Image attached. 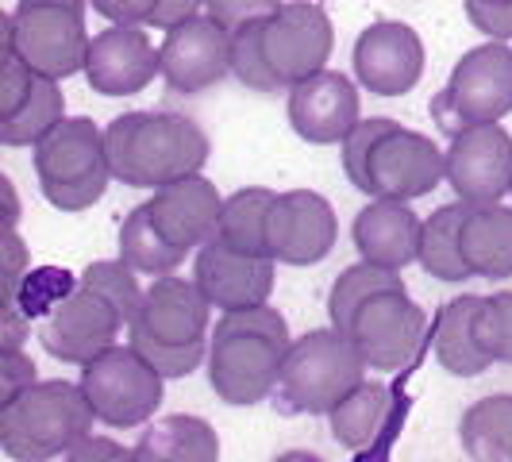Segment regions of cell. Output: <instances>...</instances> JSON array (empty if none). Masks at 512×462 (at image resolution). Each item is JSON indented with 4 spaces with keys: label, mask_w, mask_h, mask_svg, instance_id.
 Listing matches in <instances>:
<instances>
[{
    "label": "cell",
    "mask_w": 512,
    "mask_h": 462,
    "mask_svg": "<svg viewBox=\"0 0 512 462\" xmlns=\"http://www.w3.org/2000/svg\"><path fill=\"white\" fill-rule=\"evenodd\" d=\"M162 77L174 93H205L208 85L231 74V31L212 16H189L162 39Z\"/></svg>",
    "instance_id": "2e32d148"
},
{
    "label": "cell",
    "mask_w": 512,
    "mask_h": 462,
    "mask_svg": "<svg viewBox=\"0 0 512 462\" xmlns=\"http://www.w3.org/2000/svg\"><path fill=\"white\" fill-rule=\"evenodd\" d=\"M478 343L493 362H509L512 366V289L509 293H493L482 297L478 308Z\"/></svg>",
    "instance_id": "d590c367"
},
{
    "label": "cell",
    "mask_w": 512,
    "mask_h": 462,
    "mask_svg": "<svg viewBox=\"0 0 512 462\" xmlns=\"http://www.w3.org/2000/svg\"><path fill=\"white\" fill-rule=\"evenodd\" d=\"M39 189L58 212H85L104 197L112 170L104 162V131L89 116H66L35 143Z\"/></svg>",
    "instance_id": "5b68a950"
},
{
    "label": "cell",
    "mask_w": 512,
    "mask_h": 462,
    "mask_svg": "<svg viewBox=\"0 0 512 462\" xmlns=\"http://www.w3.org/2000/svg\"><path fill=\"white\" fill-rule=\"evenodd\" d=\"M355 77L374 97H405L424 77V43L401 20H374L355 39Z\"/></svg>",
    "instance_id": "e0dca14e"
},
{
    "label": "cell",
    "mask_w": 512,
    "mask_h": 462,
    "mask_svg": "<svg viewBox=\"0 0 512 462\" xmlns=\"http://www.w3.org/2000/svg\"><path fill=\"white\" fill-rule=\"evenodd\" d=\"M478 308H482V297H455L436 320L432 351H436L439 366L447 374H455V378H478L493 366V359L478 343V328H474L478 324Z\"/></svg>",
    "instance_id": "d4e9b609"
},
{
    "label": "cell",
    "mask_w": 512,
    "mask_h": 462,
    "mask_svg": "<svg viewBox=\"0 0 512 462\" xmlns=\"http://www.w3.org/2000/svg\"><path fill=\"white\" fill-rule=\"evenodd\" d=\"M466 20L486 39H512V0H466Z\"/></svg>",
    "instance_id": "7bdbcfd3"
},
{
    "label": "cell",
    "mask_w": 512,
    "mask_h": 462,
    "mask_svg": "<svg viewBox=\"0 0 512 462\" xmlns=\"http://www.w3.org/2000/svg\"><path fill=\"white\" fill-rule=\"evenodd\" d=\"M35 382H39V370L31 355H24V347H0V405L16 401Z\"/></svg>",
    "instance_id": "60d3db41"
},
{
    "label": "cell",
    "mask_w": 512,
    "mask_h": 462,
    "mask_svg": "<svg viewBox=\"0 0 512 462\" xmlns=\"http://www.w3.org/2000/svg\"><path fill=\"white\" fill-rule=\"evenodd\" d=\"M335 47L332 16L316 0H285L262 20V51L282 85H297L328 66Z\"/></svg>",
    "instance_id": "30bf717a"
},
{
    "label": "cell",
    "mask_w": 512,
    "mask_h": 462,
    "mask_svg": "<svg viewBox=\"0 0 512 462\" xmlns=\"http://www.w3.org/2000/svg\"><path fill=\"white\" fill-rule=\"evenodd\" d=\"M205 8V0H158V8H154L151 24L147 27H162V31H170L174 24L181 20H189V16H197Z\"/></svg>",
    "instance_id": "7dc6e473"
},
{
    "label": "cell",
    "mask_w": 512,
    "mask_h": 462,
    "mask_svg": "<svg viewBox=\"0 0 512 462\" xmlns=\"http://www.w3.org/2000/svg\"><path fill=\"white\" fill-rule=\"evenodd\" d=\"M459 443L466 459L512 462V393L482 397L462 412Z\"/></svg>",
    "instance_id": "83f0119b"
},
{
    "label": "cell",
    "mask_w": 512,
    "mask_h": 462,
    "mask_svg": "<svg viewBox=\"0 0 512 462\" xmlns=\"http://www.w3.org/2000/svg\"><path fill=\"white\" fill-rule=\"evenodd\" d=\"M339 220L332 201L312 189L278 193L266 216V251L282 266H316L332 255Z\"/></svg>",
    "instance_id": "7c38bea8"
},
{
    "label": "cell",
    "mask_w": 512,
    "mask_h": 462,
    "mask_svg": "<svg viewBox=\"0 0 512 462\" xmlns=\"http://www.w3.org/2000/svg\"><path fill=\"white\" fill-rule=\"evenodd\" d=\"M512 112V47L489 39L466 51L451 70L447 89L432 101V120L443 135H459L478 124H501Z\"/></svg>",
    "instance_id": "52a82bcc"
},
{
    "label": "cell",
    "mask_w": 512,
    "mask_h": 462,
    "mask_svg": "<svg viewBox=\"0 0 512 462\" xmlns=\"http://www.w3.org/2000/svg\"><path fill=\"white\" fill-rule=\"evenodd\" d=\"M439 181H447V151H439L436 139L397 124L370 154L362 193L416 201V197H428Z\"/></svg>",
    "instance_id": "4fadbf2b"
},
{
    "label": "cell",
    "mask_w": 512,
    "mask_h": 462,
    "mask_svg": "<svg viewBox=\"0 0 512 462\" xmlns=\"http://www.w3.org/2000/svg\"><path fill=\"white\" fill-rule=\"evenodd\" d=\"M285 0H205V12L228 31H239L243 24H255V20H266L282 8Z\"/></svg>",
    "instance_id": "ab89813d"
},
{
    "label": "cell",
    "mask_w": 512,
    "mask_h": 462,
    "mask_svg": "<svg viewBox=\"0 0 512 462\" xmlns=\"http://www.w3.org/2000/svg\"><path fill=\"white\" fill-rule=\"evenodd\" d=\"M366 370L370 366L343 328H316L289 343L270 401L282 416H328L366 382Z\"/></svg>",
    "instance_id": "3957f363"
},
{
    "label": "cell",
    "mask_w": 512,
    "mask_h": 462,
    "mask_svg": "<svg viewBox=\"0 0 512 462\" xmlns=\"http://www.w3.org/2000/svg\"><path fill=\"white\" fill-rule=\"evenodd\" d=\"M131 324L147 328L162 343H201L212 328V301L197 282L162 274L147 289L143 308Z\"/></svg>",
    "instance_id": "44dd1931"
},
{
    "label": "cell",
    "mask_w": 512,
    "mask_h": 462,
    "mask_svg": "<svg viewBox=\"0 0 512 462\" xmlns=\"http://www.w3.org/2000/svg\"><path fill=\"white\" fill-rule=\"evenodd\" d=\"M120 328H128L124 316L89 285H77L62 305H54L43 320H35L39 347L51 359L74 362V366H85L97 355H104L108 347H116Z\"/></svg>",
    "instance_id": "8fae6325"
},
{
    "label": "cell",
    "mask_w": 512,
    "mask_h": 462,
    "mask_svg": "<svg viewBox=\"0 0 512 462\" xmlns=\"http://www.w3.org/2000/svg\"><path fill=\"white\" fill-rule=\"evenodd\" d=\"M97 412L81 382H35L16 401L0 405V451L16 462L66 459L85 432H93Z\"/></svg>",
    "instance_id": "277c9868"
},
{
    "label": "cell",
    "mask_w": 512,
    "mask_h": 462,
    "mask_svg": "<svg viewBox=\"0 0 512 462\" xmlns=\"http://www.w3.org/2000/svg\"><path fill=\"white\" fill-rule=\"evenodd\" d=\"M420 231H424V220L412 212L409 201L370 197V205L355 216L351 235L362 258L389 270H405L420 258Z\"/></svg>",
    "instance_id": "7402d4cb"
},
{
    "label": "cell",
    "mask_w": 512,
    "mask_h": 462,
    "mask_svg": "<svg viewBox=\"0 0 512 462\" xmlns=\"http://www.w3.org/2000/svg\"><path fill=\"white\" fill-rule=\"evenodd\" d=\"M66 120V97H62V81L43 77L35 81L31 97L20 104V112L0 120V143L4 147H35L54 124Z\"/></svg>",
    "instance_id": "4dcf8cb0"
},
{
    "label": "cell",
    "mask_w": 512,
    "mask_h": 462,
    "mask_svg": "<svg viewBox=\"0 0 512 462\" xmlns=\"http://www.w3.org/2000/svg\"><path fill=\"white\" fill-rule=\"evenodd\" d=\"M389 416H393V393H389V385L362 382L359 389H351L328 412V424H332V436L339 439V447L366 451V447H374L385 436Z\"/></svg>",
    "instance_id": "484cf974"
},
{
    "label": "cell",
    "mask_w": 512,
    "mask_h": 462,
    "mask_svg": "<svg viewBox=\"0 0 512 462\" xmlns=\"http://www.w3.org/2000/svg\"><path fill=\"white\" fill-rule=\"evenodd\" d=\"M147 208H151V220L158 224V231L174 247L197 251L208 239H216L224 197L216 193V185L205 174H189V178H178L170 185H158Z\"/></svg>",
    "instance_id": "ffe728a7"
},
{
    "label": "cell",
    "mask_w": 512,
    "mask_h": 462,
    "mask_svg": "<svg viewBox=\"0 0 512 462\" xmlns=\"http://www.w3.org/2000/svg\"><path fill=\"white\" fill-rule=\"evenodd\" d=\"M462 258L474 270V278H512V205H466Z\"/></svg>",
    "instance_id": "603a6c76"
},
{
    "label": "cell",
    "mask_w": 512,
    "mask_h": 462,
    "mask_svg": "<svg viewBox=\"0 0 512 462\" xmlns=\"http://www.w3.org/2000/svg\"><path fill=\"white\" fill-rule=\"evenodd\" d=\"M274 258L270 255H247L235 251L224 239H208L197 247L193 262V282L205 289L212 308L231 312V308L262 305L274 293Z\"/></svg>",
    "instance_id": "d6986e66"
},
{
    "label": "cell",
    "mask_w": 512,
    "mask_h": 462,
    "mask_svg": "<svg viewBox=\"0 0 512 462\" xmlns=\"http://www.w3.org/2000/svg\"><path fill=\"white\" fill-rule=\"evenodd\" d=\"M81 389L97 420L108 428H139L154 420L166 397V378L135 347H108L104 355L81 366Z\"/></svg>",
    "instance_id": "ba28073f"
},
{
    "label": "cell",
    "mask_w": 512,
    "mask_h": 462,
    "mask_svg": "<svg viewBox=\"0 0 512 462\" xmlns=\"http://www.w3.org/2000/svg\"><path fill=\"white\" fill-rule=\"evenodd\" d=\"M293 335L278 308L247 305L220 312L208 335V385L224 405H258L274 397Z\"/></svg>",
    "instance_id": "6da1fadb"
},
{
    "label": "cell",
    "mask_w": 512,
    "mask_h": 462,
    "mask_svg": "<svg viewBox=\"0 0 512 462\" xmlns=\"http://www.w3.org/2000/svg\"><path fill=\"white\" fill-rule=\"evenodd\" d=\"M393 128H397V124H393V120H382V116L359 120L355 131L339 143V147H343V174H347V181H351L359 193L366 189V162H370V154H374V147H378Z\"/></svg>",
    "instance_id": "74e56055"
},
{
    "label": "cell",
    "mask_w": 512,
    "mask_h": 462,
    "mask_svg": "<svg viewBox=\"0 0 512 462\" xmlns=\"http://www.w3.org/2000/svg\"><path fill=\"white\" fill-rule=\"evenodd\" d=\"M35 81H39V74L8 43H0V120L20 112V104L31 97Z\"/></svg>",
    "instance_id": "f35d334b"
},
{
    "label": "cell",
    "mask_w": 512,
    "mask_h": 462,
    "mask_svg": "<svg viewBox=\"0 0 512 462\" xmlns=\"http://www.w3.org/2000/svg\"><path fill=\"white\" fill-rule=\"evenodd\" d=\"M447 181L466 205H489L512 193V135L501 124H478L451 135Z\"/></svg>",
    "instance_id": "5bb4252c"
},
{
    "label": "cell",
    "mask_w": 512,
    "mask_h": 462,
    "mask_svg": "<svg viewBox=\"0 0 512 462\" xmlns=\"http://www.w3.org/2000/svg\"><path fill=\"white\" fill-rule=\"evenodd\" d=\"M212 154L205 128L181 112H124L104 128V162L131 189L201 174Z\"/></svg>",
    "instance_id": "7a4b0ae2"
},
{
    "label": "cell",
    "mask_w": 512,
    "mask_h": 462,
    "mask_svg": "<svg viewBox=\"0 0 512 462\" xmlns=\"http://www.w3.org/2000/svg\"><path fill=\"white\" fill-rule=\"evenodd\" d=\"M4 255H0V274H4V301L20 297V285L31 274V251L20 239V228H4Z\"/></svg>",
    "instance_id": "b9f144b4"
},
{
    "label": "cell",
    "mask_w": 512,
    "mask_h": 462,
    "mask_svg": "<svg viewBox=\"0 0 512 462\" xmlns=\"http://www.w3.org/2000/svg\"><path fill=\"white\" fill-rule=\"evenodd\" d=\"M189 251L174 247L158 224L151 220V208L139 205L131 208L120 224V258L128 262L131 270L147 274V278H162V274H174Z\"/></svg>",
    "instance_id": "f1b7e54d"
},
{
    "label": "cell",
    "mask_w": 512,
    "mask_h": 462,
    "mask_svg": "<svg viewBox=\"0 0 512 462\" xmlns=\"http://www.w3.org/2000/svg\"><path fill=\"white\" fill-rule=\"evenodd\" d=\"M4 212H8L4 228H16V224H20V197H16V185H12V178H4Z\"/></svg>",
    "instance_id": "c3c4849f"
},
{
    "label": "cell",
    "mask_w": 512,
    "mask_h": 462,
    "mask_svg": "<svg viewBox=\"0 0 512 462\" xmlns=\"http://www.w3.org/2000/svg\"><path fill=\"white\" fill-rule=\"evenodd\" d=\"M128 343L143 355V359L151 362L154 370L170 382V378H185V374H193L201 362H208V343H162V339H154L147 328H139V324H128Z\"/></svg>",
    "instance_id": "836d02e7"
},
{
    "label": "cell",
    "mask_w": 512,
    "mask_h": 462,
    "mask_svg": "<svg viewBox=\"0 0 512 462\" xmlns=\"http://www.w3.org/2000/svg\"><path fill=\"white\" fill-rule=\"evenodd\" d=\"M347 335L355 339L359 355L366 359L370 370H382V374H397L405 370L424 335H428V316L424 308L409 297V289H385V293H374L366 305L355 312Z\"/></svg>",
    "instance_id": "9c48e42d"
},
{
    "label": "cell",
    "mask_w": 512,
    "mask_h": 462,
    "mask_svg": "<svg viewBox=\"0 0 512 462\" xmlns=\"http://www.w3.org/2000/svg\"><path fill=\"white\" fill-rule=\"evenodd\" d=\"M31 316L20 301H4L0 308V347H24V339L31 335Z\"/></svg>",
    "instance_id": "bcb514c9"
},
{
    "label": "cell",
    "mask_w": 512,
    "mask_h": 462,
    "mask_svg": "<svg viewBox=\"0 0 512 462\" xmlns=\"http://www.w3.org/2000/svg\"><path fill=\"white\" fill-rule=\"evenodd\" d=\"M81 285H89L93 293H101L108 305L124 316V324H131L143 308V297L147 289L139 285V270H131L124 258H101V262H89L81 270Z\"/></svg>",
    "instance_id": "d6a6232c"
},
{
    "label": "cell",
    "mask_w": 512,
    "mask_h": 462,
    "mask_svg": "<svg viewBox=\"0 0 512 462\" xmlns=\"http://www.w3.org/2000/svg\"><path fill=\"white\" fill-rule=\"evenodd\" d=\"M220 459V436L216 428L189 416V412H174L162 416L143 428V436L131 447V462H216Z\"/></svg>",
    "instance_id": "cb8c5ba5"
},
{
    "label": "cell",
    "mask_w": 512,
    "mask_h": 462,
    "mask_svg": "<svg viewBox=\"0 0 512 462\" xmlns=\"http://www.w3.org/2000/svg\"><path fill=\"white\" fill-rule=\"evenodd\" d=\"M131 462V451L128 447H120L116 439L108 436H93V432H85V436L77 439L74 447L66 451V462Z\"/></svg>",
    "instance_id": "f6af8a7d"
},
{
    "label": "cell",
    "mask_w": 512,
    "mask_h": 462,
    "mask_svg": "<svg viewBox=\"0 0 512 462\" xmlns=\"http://www.w3.org/2000/svg\"><path fill=\"white\" fill-rule=\"evenodd\" d=\"M274 197H278V193L266 189V185L235 189L231 197H224L216 239H224L228 247L247 251V255H270V251H266V216H270Z\"/></svg>",
    "instance_id": "f546056e"
},
{
    "label": "cell",
    "mask_w": 512,
    "mask_h": 462,
    "mask_svg": "<svg viewBox=\"0 0 512 462\" xmlns=\"http://www.w3.org/2000/svg\"><path fill=\"white\" fill-rule=\"evenodd\" d=\"M89 8L108 24H151L158 0H89Z\"/></svg>",
    "instance_id": "ee69618b"
},
{
    "label": "cell",
    "mask_w": 512,
    "mask_h": 462,
    "mask_svg": "<svg viewBox=\"0 0 512 462\" xmlns=\"http://www.w3.org/2000/svg\"><path fill=\"white\" fill-rule=\"evenodd\" d=\"M509 197H512V193H509Z\"/></svg>",
    "instance_id": "681fc988"
},
{
    "label": "cell",
    "mask_w": 512,
    "mask_h": 462,
    "mask_svg": "<svg viewBox=\"0 0 512 462\" xmlns=\"http://www.w3.org/2000/svg\"><path fill=\"white\" fill-rule=\"evenodd\" d=\"M231 74L239 77V85H247L255 93H278L282 89V81L274 77L266 51H262V20L231 31Z\"/></svg>",
    "instance_id": "e575fe53"
},
{
    "label": "cell",
    "mask_w": 512,
    "mask_h": 462,
    "mask_svg": "<svg viewBox=\"0 0 512 462\" xmlns=\"http://www.w3.org/2000/svg\"><path fill=\"white\" fill-rule=\"evenodd\" d=\"M289 124L312 147L343 143L359 124V89L339 70H316L312 77L289 85Z\"/></svg>",
    "instance_id": "ac0fdd59"
},
{
    "label": "cell",
    "mask_w": 512,
    "mask_h": 462,
    "mask_svg": "<svg viewBox=\"0 0 512 462\" xmlns=\"http://www.w3.org/2000/svg\"><path fill=\"white\" fill-rule=\"evenodd\" d=\"M462 216H466V201H455V205L436 208L428 220H424V231H420V266L428 278L447 285H459L466 278H474V270L466 266L462 258Z\"/></svg>",
    "instance_id": "4316f807"
},
{
    "label": "cell",
    "mask_w": 512,
    "mask_h": 462,
    "mask_svg": "<svg viewBox=\"0 0 512 462\" xmlns=\"http://www.w3.org/2000/svg\"><path fill=\"white\" fill-rule=\"evenodd\" d=\"M85 4L89 0H20L4 16L0 43H8L35 74L66 81L85 70L89 54Z\"/></svg>",
    "instance_id": "8992f818"
},
{
    "label": "cell",
    "mask_w": 512,
    "mask_h": 462,
    "mask_svg": "<svg viewBox=\"0 0 512 462\" xmlns=\"http://www.w3.org/2000/svg\"><path fill=\"white\" fill-rule=\"evenodd\" d=\"M74 274H66V270H58V266H39V270H31L20 285V305L27 308V316L31 320H43L54 305H62L70 293H74Z\"/></svg>",
    "instance_id": "8d00e7d4"
},
{
    "label": "cell",
    "mask_w": 512,
    "mask_h": 462,
    "mask_svg": "<svg viewBox=\"0 0 512 462\" xmlns=\"http://www.w3.org/2000/svg\"><path fill=\"white\" fill-rule=\"evenodd\" d=\"M85 81L101 97H135L162 77V54L147 39L143 24H112L89 39Z\"/></svg>",
    "instance_id": "9a60e30c"
},
{
    "label": "cell",
    "mask_w": 512,
    "mask_h": 462,
    "mask_svg": "<svg viewBox=\"0 0 512 462\" xmlns=\"http://www.w3.org/2000/svg\"><path fill=\"white\" fill-rule=\"evenodd\" d=\"M401 270H389V266H378L370 258H362L355 266H347L339 278H335L332 293H328V316H332L335 328H351L355 312H359L374 293H385V289H401Z\"/></svg>",
    "instance_id": "1f68e13d"
}]
</instances>
